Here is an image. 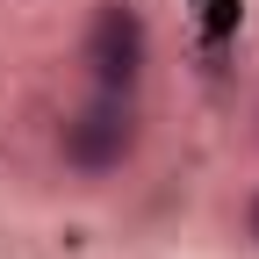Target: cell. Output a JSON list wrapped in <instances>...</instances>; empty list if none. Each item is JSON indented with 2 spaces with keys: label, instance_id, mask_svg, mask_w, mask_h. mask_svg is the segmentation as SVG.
<instances>
[{
  "label": "cell",
  "instance_id": "obj_2",
  "mask_svg": "<svg viewBox=\"0 0 259 259\" xmlns=\"http://www.w3.org/2000/svg\"><path fill=\"white\" fill-rule=\"evenodd\" d=\"M79 58H87L94 94H137L144 87V65H151V29L137 15V0H101V8L87 15Z\"/></svg>",
  "mask_w": 259,
  "mask_h": 259
},
{
  "label": "cell",
  "instance_id": "obj_4",
  "mask_svg": "<svg viewBox=\"0 0 259 259\" xmlns=\"http://www.w3.org/2000/svg\"><path fill=\"white\" fill-rule=\"evenodd\" d=\"M252 122H259V108H252Z\"/></svg>",
  "mask_w": 259,
  "mask_h": 259
},
{
  "label": "cell",
  "instance_id": "obj_1",
  "mask_svg": "<svg viewBox=\"0 0 259 259\" xmlns=\"http://www.w3.org/2000/svg\"><path fill=\"white\" fill-rule=\"evenodd\" d=\"M137 151H144L137 94H87V101L58 122V166L79 173V180H115Z\"/></svg>",
  "mask_w": 259,
  "mask_h": 259
},
{
  "label": "cell",
  "instance_id": "obj_3",
  "mask_svg": "<svg viewBox=\"0 0 259 259\" xmlns=\"http://www.w3.org/2000/svg\"><path fill=\"white\" fill-rule=\"evenodd\" d=\"M245 238L259 245V194H252V202H245Z\"/></svg>",
  "mask_w": 259,
  "mask_h": 259
}]
</instances>
